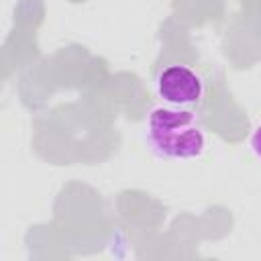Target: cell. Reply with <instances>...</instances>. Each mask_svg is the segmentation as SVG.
<instances>
[{"label": "cell", "mask_w": 261, "mask_h": 261, "mask_svg": "<svg viewBox=\"0 0 261 261\" xmlns=\"http://www.w3.org/2000/svg\"><path fill=\"white\" fill-rule=\"evenodd\" d=\"M147 137L153 151L169 159L200 157L206 147L198 116L181 108H155L147 122Z\"/></svg>", "instance_id": "obj_1"}, {"label": "cell", "mask_w": 261, "mask_h": 261, "mask_svg": "<svg viewBox=\"0 0 261 261\" xmlns=\"http://www.w3.org/2000/svg\"><path fill=\"white\" fill-rule=\"evenodd\" d=\"M159 96L175 106H190L200 102L204 86L196 71L186 65H169L157 77Z\"/></svg>", "instance_id": "obj_2"}, {"label": "cell", "mask_w": 261, "mask_h": 261, "mask_svg": "<svg viewBox=\"0 0 261 261\" xmlns=\"http://www.w3.org/2000/svg\"><path fill=\"white\" fill-rule=\"evenodd\" d=\"M251 147H253L255 155L261 159V124L255 128V133H253V137H251Z\"/></svg>", "instance_id": "obj_3"}]
</instances>
